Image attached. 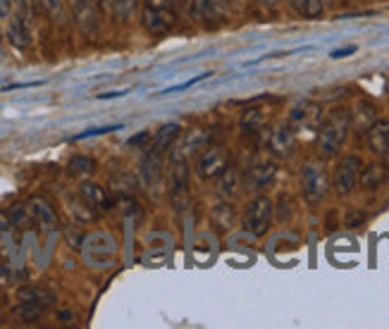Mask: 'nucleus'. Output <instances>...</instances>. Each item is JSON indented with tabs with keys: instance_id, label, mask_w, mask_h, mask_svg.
Wrapping results in <instances>:
<instances>
[{
	"instance_id": "1",
	"label": "nucleus",
	"mask_w": 389,
	"mask_h": 329,
	"mask_svg": "<svg viewBox=\"0 0 389 329\" xmlns=\"http://www.w3.org/2000/svg\"><path fill=\"white\" fill-rule=\"evenodd\" d=\"M351 129V113L344 108L332 110L330 117L325 122H320V134H318V148L322 158H332L339 153V148L344 146Z\"/></svg>"
},
{
	"instance_id": "2",
	"label": "nucleus",
	"mask_w": 389,
	"mask_h": 329,
	"mask_svg": "<svg viewBox=\"0 0 389 329\" xmlns=\"http://www.w3.org/2000/svg\"><path fill=\"white\" fill-rule=\"evenodd\" d=\"M327 188H330V177H327L325 165H322L320 160L305 163L301 170V193H303L305 203L318 205L320 200L327 196Z\"/></svg>"
},
{
	"instance_id": "3",
	"label": "nucleus",
	"mask_w": 389,
	"mask_h": 329,
	"mask_svg": "<svg viewBox=\"0 0 389 329\" xmlns=\"http://www.w3.org/2000/svg\"><path fill=\"white\" fill-rule=\"evenodd\" d=\"M141 24L151 36H165L175 29L177 15L172 5H146L141 13Z\"/></svg>"
},
{
	"instance_id": "4",
	"label": "nucleus",
	"mask_w": 389,
	"mask_h": 329,
	"mask_svg": "<svg viewBox=\"0 0 389 329\" xmlns=\"http://www.w3.org/2000/svg\"><path fill=\"white\" fill-rule=\"evenodd\" d=\"M272 222V200L268 196H258L248 203L246 215H244V227L253 236H265Z\"/></svg>"
},
{
	"instance_id": "5",
	"label": "nucleus",
	"mask_w": 389,
	"mask_h": 329,
	"mask_svg": "<svg viewBox=\"0 0 389 329\" xmlns=\"http://www.w3.org/2000/svg\"><path fill=\"white\" fill-rule=\"evenodd\" d=\"M168 182H170V196L177 210L184 208L186 193H189V165L184 155H172L170 170H168Z\"/></svg>"
},
{
	"instance_id": "6",
	"label": "nucleus",
	"mask_w": 389,
	"mask_h": 329,
	"mask_svg": "<svg viewBox=\"0 0 389 329\" xmlns=\"http://www.w3.org/2000/svg\"><path fill=\"white\" fill-rule=\"evenodd\" d=\"M230 167V150L225 146H205L196 160V175L201 179H215Z\"/></svg>"
},
{
	"instance_id": "7",
	"label": "nucleus",
	"mask_w": 389,
	"mask_h": 329,
	"mask_svg": "<svg viewBox=\"0 0 389 329\" xmlns=\"http://www.w3.org/2000/svg\"><path fill=\"white\" fill-rule=\"evenodd\" d=\"M360 170H363V160L358 155H347V158L339 160L335 177H332V186L339 196H349L354 191L356 184H358Z\"/></svg>"
},
{
	"instance_id": "8",
	"label": "nucleus",
	"mask_w": 389,
	"mask_h": 329,
	"mask_svg": "<svg viewBox=\"0 0 389 329\" xmlns=\"http://www.w3.org/2000/svg\"><path fill=\"white\" fill-rule=\"evenodd\" d=\"M13 17H8L10 24H8V41L13 43L15 48L26 50L31 46V17L26 13V3L19 0L17 10L10 13Z\"/></svg>"
},
{
	"instance_id": "9",
	"label": "nucleus",
	"mask_w": 389,
	"mask_h": 329,
	"mask_svg": "<svg viewBox=\"0 0 389 329\" xmlns=\"http://www.w3.org/2000/svg\"><path fill=\"white\" fill-rule=\"evenodd\" d=\"M81 248H84V258L88 263L103 267L108 263V258H113L118 253V241L110 234H91L88 239H84Z\"/></svg>"
},
{
	"instance_id": "10",
	"label": "nucleus",
	"mask_w": 389,
	"mask_h": 329,
	"mask_svg": "<svg viewBox=\"0 0 389 329\" xmlns=\"http://www.w3.org/2000/svg\"><path fill=\"white\" fill-rule=\"evenodd\" d=\"M268 148L277 158H289L296 148V134H294L292 125H280L270 131L268 136Z\"/></svg>"
},
{
	"instance_id": "11",
	"label": "nucleus",
	"mask_w": 389,
	"mask_h": 329,
	"mask_svg": "<svg viewBox=\"0 0 389 329\" xmlns=\"http://www.w3.org/2000/svg\"><path fill=\"white\" fill-rule=\"evenodd\" d=\"M294 127L299 129H313V127H320L322 122V108L313 100H301L292 108V115H289Z\"/></svg>"
},
{
	"instance_id": "12",
	"label": "nucleus",
	"mask_w": 389,
	"mask_h": 329,
	"mask_svg": "<svg viewBox=\"0 0 389 329\" xmlns=\"http://www.w3.org/2000/svg\"><path fill=\"white\" fill-rule=\"evenodd\" d=\"M70 5L72 15H74V22L79 24V29L84 33H93L98 24V15H96V5L93 0H65Z\"/></svg>"
},
{
	"instance_id": "13",
	"label": "nucleus",
	"mask_w": 389,
	"mask_h": 329,
	"mask_svg": "<svg viewBox=\"0 0 389 329\" xmlns=\"http://www.w3.org/2000/svg\"><path fill=\"white\" fill-rule=\"evenodd\" d=\"M368 134V146L375 155H387L389 153V120H375L365 129Z\"/></svg>"
},
{
	"instance_id": "14",
	"label": "nucleus",
	"mask_w": 389,
	"mask_h": 329,
	"mask_svg": "<svg viewBox=\"0 0 389 329\" xmlns=\"http://www.w3.org/2000/svg\"><path fill=\"white\" fill-rule=\"evenodd\" d=\"M26 205H29L31 217H34V225L43 227V230H55L58 227V215H55V210L51 208L48 200L34 196Z\"/></svg>"
},
{
	"instance_id": "15",
	"label": "nucleus",
	"mask_w": 389,
	"mask_h": 329,
	"mask_svg": "<svg viewBox=\"0 0 389 329\" xmlns=\"http://www.w3.org/2000/svg\"><path fill=\"white\" fill-rule=\"evenodd\" d=\"M189 13L201 24H213L220 19V0H189Z\"/></svg>"
},
{
	"instance_id": "16",
	"label": "nucleus",
	"mask_w": 389,
	"mask_h": 329,
	"mask_svg": "<svg viewBox=\"0 0 389 329\" xmlns=\"http://www.w3.org/2000/svg\"><path fill=\"white\" fill-rule=\"evenodd\" d=\"M275 175H277V167L272 163H255L246 170V184L253 191H258V188L268 186V184L275 179Z\"/></svg>"
},
{
	"instance_id": "17",
	"label": "nucleus",
	"mask_w": 389,
	"mask_h": 329,
	"mask_svg": "<svg viewBox=\"0 0 389 329\" xmlns=\"http://www.w3.org/2000/svg\"><path fill=\"white\" fill-rule=\"evenodd\" d=\"M180 131H182V127L177 125V122H168L165 127H160L158 131H155V136L151 138V153H158V155H163L165 150H168L172 143H175V138L180 136Z\"/></svg>"
},
{
	"instance_id": "18",
	"label": "nucleus",
	"mask_w": 389,
	"mask_h": 329,
	"mask_svg": "<svg viewBox=\"0 0 389 329\" xmlns=\"http://www.w3.org/2000/svg\"><path fill=\"white\" fill-rule=\"evenodd\" d=\"M210 222L218 232H230L237 225V210L232 203H218L210 210Z\"/></svg>"
},
{
	"instance_id": "19",
	"label": "nucleus",
	"mask_w": 389,
	"mask_h": 329,
	"mask_svg": "<svg viewBox=\"0 0 389 329\" xmlns=\"http://www.w3.org/2000/svg\"><path fill=\"white\" fill-rule=\"evenodd\" d=\"M79 198L86 200V203L91 205L93 210H105L110 205L108 196H105V188L98 186V184H93V182L81 184V186H79Z\"/></svg>"
},
{
	"instance_id": "20",
	"label": "nucleus",
	"mask_w": 389,
	"mask_h": 329,
	"mask_svg": "<svg viewBox=\"0 0 389 329\" xmlns=\"http://www.w3.org/2000/svg\"><path fill=\"white\" fill-rule=\"evenodd\" d=\"M17 300H31V303H38V305H43V308H51L55 303V296L48 289L36 287V284H26V287L17 289Z\"/></svg>"
},
{
	"instance_id": "21",
	"label": "nucleus",
	"mask_w": 389,
	"mask_h": 329,
	"mask_svg": "<svg viewBox=\"0 0 389 329\" xmlns=\"http://www.w3.org/2000/svg\"><path fill=\"white\" fill-rule=\"evenodd\" d=\"M385 179H387V167L380 163H372L368 167H363V170H360V177H358V182L363 184V188H368V191L380 188L382 184H385Z\"/></svg>"
},
{
	"instance_id": "22",
	"label": "nucleus",
	"mask_w": 389,
	"mask_h": 329,
	"mask_svg": "<svg viewBox=\"0 0 389 329\" xmlns=\"http://www.w3.org/2000/svg\"><path fill=\"white\" fill-rule=\"evenodd\" d=\"M241 188V175L235 170V167H227L225 172L220 175V184H218V193L222 198H235Z\"/></svg>"
},
{
	"instance_id": "23",
	"label": "nucleus",
	"mask_w": 389,
	"mask_h": 329,
	"mask_svg": "<svg viewBox=\"0 0 389 329\" xmlns=\"http://www.w3.org/2000/svg\"><path fill=\"white\" fill-rule=\"evenodd\" d=\"M377 110H375V105L368 103V100H358L356 103V108H354V113H351V125H356L358 129H368V127L375 122V115Z\"/></svg>"
},
{
	"instance_id": "24",
	"label": "nucleus",
	"mask_w": 389,
	"mask_h": 329,
	"mask_svg": "<svg viewBox=\"0 0 389 329\" xmlns=\"http://www.w3.org/2000/svg\"><path fill=\"white\" fill-rule=\"evenodd\" d=\"M103 8L115 19H129L136 13L138 0H103Z\"/></svg>"
},
{
	"instance_id": "25",
	"label": "nucleus",
	"mask_w": 389,
	"mask_h": 329,
	"mask_svg": "<svg viewBox=\"0 0 389 329\" xmlns=\"http://www.w3.org/2000/svg\"><path fill=\"white\" fill-rule=\"evenodd\" d=\"M141 175H143V182L146 184L158 182L160 175H163V155L151 153V150H148L146 160H143V165H141Z\"/></svg>"
},
{
	"instance_id": "26",
	"label": "nucleus",
	"mask_w": 389,
	"mask_h": 329,
	"mask_svg": "<svg viewBox=\"0 0 389 329\" xmlns=\"http://www.w3.org/2000/svg\"><path fill=\"white\" fill-rule=\"evenodd\" d=\"M43 313H46V308L38 303H31V300H19L13 308V315L17 317L19 322H36V320H41Z\"/></svg>"
},
{
	"instance_id": "27",
	"label": "nucleus",
	"mask_w": 389,
	"mask_h": 329,
	"mask_svg": "<svg viewBox=\"0 0 389 329\" xmlns=\"http://www.w3.org/2000/svg\"><path fill=\"white\" fill-rule=\"evenodd\" d=\"M263 125H265V113L260 108L244 110L241 120H239V127H241V131H246V134L260 131V129H263Z\"/></svg>"
},
{
	"instance_id": "28",
	"label": "nucleus",
	"mask_w": 389,
	"mask_h": 329,
	"mask_svg": "<svg viewBox=\"0 0 389 329\" xmlns=\"http://www.w3.org/2000/svg\"><path fill=\"white\" fill-rule=\"evenodd\" d=\"M287 3L301 17H305V19H318V17H322V13H325L322 0H287Z\"/></svg>"
},
{
	"instance_id": "29",
	"label": "nucleus",
	"mask_w": 389,
	"mask_h": 329,
	"mask_svg": "<svg viewBox=\"0 0 389 329\" xmlns=\"http://www.w3.org/2000/svg\"><path fill=\"white\" fill-rule=\"evenodd\" d=\"M68 205H70L72 217H74L77 222H93V220H96V210H93L91 205L86 203V200H81L79 196L70 198Z\"/></svg>"
},
{
	"instance_id": "30",
	"label": "nucleus",
	"mask_w": 389,
	"mask_h": 329,
	"mask_svg": "<svg viewBox=\"0 0 389 329\" xmlns=\"http://www.w3.org/2000/svg\"><path fill=\"white\" fill-rule=\"evenodd\" d=\"M68 170L72 177H88L96 172V163H93L91 158H86V155H77V158L70 160Z\"/></svg>"
},
{
	"instance_id": "31",
	"label": "nucleus",
	"mask_w": 389,
	"mask_h": 329,
	"mask_svg": "<svg viewBox=\"0 0 389 329\" xmlns=\"http://www.w3.org/2000/svg\"><path fill=\"white\" fill-rule=\"evenodd\" d=\"M10 222H13L15 227H29V225H34V217H31V210H29V205H22V203H15L13 208H10Z\"/></svg>"
},
{
	"instance_id": "32",
	"label": "nucleus",
	"mask_w": 389,
	"mask_h": 329,
	"mask_svg": "<svg viewBox=\"0 0 389 329\" xmlns=\"http://www.w3.org/2000/svg\"><path fill=\"white\" fill-rule=\"evenodd\" d=\"M208 141H210V134L196 129L184 138V146H182V150H184V153H196V150H203V146Z\"/></svg>"
},
{
	"instance_id": "33",
	"label": "nucleus",
	"mask_w": 389,
	"mask_h": 329,
	"mask_svg": "<svg viewBox=\"0 0 389 329\" xmlns=\"http://www.w3.org/2000/svg\"><path fill=\"white\" fill-rule=\"evenodd\" d=\"M43 8V13L51 17L58 24H65V0H38Z\"/></svg>"
},
{
	"instance_id": "34",
	"label": "nucleus",
	"mask_w": 389,
	"mask_h": 329,
	"mask_svg": "<svg viewBox=\"0 0 389 329\" xmlns=\"http://www.w3.org/2000/svg\"><path fill=\"white\" fill-rule=\"evenodd\" d=\"M208 77H213L210 72H205V74H198V77H193V79H189L184 83H177V86H170V88H165V96H170V93H177V91H184V88H191L193 83H198V81H203V79H208Z\"/></svg>"
},
{
	"instance_id": "35",
	"label": "nucleus",
	"mask_w": 389,
	"mask_h": 329,
	"mask_svg": "<svg viewBox=\"0 0 389 329\" xmlns=\"http://www.w3.org/2000/svg\"><path fill=\"white\" fill-rule=\"evenodd\" d=\"M65 239H68V243L72 248H81V243H84V234H81L79 230H74V227L65 230Z\"/></svg>"
},
{
	"instance_id": "36",
	"label": "nucleus",
	"mask_w": 389,
	"mask_h": 329,
	"mask_svg": "<svg viewBox=\"0 0 389 329\" xmlns=\"http://www.w3.org/2000/svg\"><path fill=\"white\" fill-rule=\"evenodd\" d=\"M120 129V127H98V129H86L81 134H77L74 141H81V138H88V136H101V134H108V131H115Z\"/></svg>"
},
{
	"instance_id": "37",
	"label": "nucleus",
	"mask_w": 389,
	"mask_h": 329,
	"mask_svg": "<svg viewBox=\"0 0 389 329\" xmlns=\"http://www.w3.org/2000/svg\"><path fill=\"white\" fill-rule=\"evenodd\" d=\"M148 143H151V134L141 131V134H136V136H132L129 141H127V146H129V148H138V146H148Z\"/></svg>"
},
{
	"instance_id": "38",
	"label": "nucleus",
	"mask_w": 389,
	"mask_h": 329,
	"mask_svg": "<svg viewBox=\"0 0 389 329\" xmlns=\"http://www.w3.org/2000/svg\"><path fill=\"white\" fill-rule=\"evenodd\" d=\"M363 222H365L363 213H349V217H347V227H360Z\"/></svg>"
},
{
	"instance_id": "39",
	"label": "nucleus",
	"mask_w": 389,
	"mask_h": 329,
	"mask_svg": "<svg viewBox=\"0 0 389 329\" xmlns=\"http://www.w3.org/2000/svg\"><path fill=\"white\" fill-rule=\"evenodd\" d=\"M354 53H356V46L337 48V50H332V58H335V60H342V58H349V55H354Z\"/></svg>"
},
{
	"instance_id": "40",
	"label": "nucleus",
	"mask_w": 389,
	"mask_h": 329,
	"mask_svg": "<svg viewBox=\"0 0 389 329\" xmlns=\"http://www.w3.org/2000/svg\"><path fill=\"white\" fill-rule=\"evenodd\" d=\"M10 13H13V5H10V0H0V22L8 19Z\"/></svg>"
},
{
	"instance_id": "41",
	"label": "nucleus",
	"mask_w": 389,
	"mask_h": 329,
	"mask_svg": "<svg viewBox=\"0 0 389 329\" xmlns=\"http://www.w3.org/2000/svg\"><path fill=\"white\" fill-rule=\"evenodd\" d=\"M8 227H13V222H10V217L5 213H0V230H8Z\"/></svg>"
},
{
	"instance_id": "42",
	"label": "nucleus",
	"mask_w": 389,
	"mask_h": 329,
	"mask_svg": "<svg viewBox=\"0 0 389 329\" xmlns=\"http://www.w3.org/2000/svg\"><path fill=\"white\" fill-rule=\"evenodd\" d=\"M258 5L260 8H265V10H275L277 0H258Z\"/></svg>"
},
{
	"instance_id": "43",
	"label": "nucleus",
	"mask_w": 389,
	"mask_h": 329,
	"mask_svg": "<svg viewBox=\"0 0 389 329\" xmlns=\"http://www.w3.org/2000/svg\"><path fill=\"white\" fill-rule=\"evenodd\" d=\"M127 91H113V93H101L98 98H120V96H125Z\"/></svg>"
},
{
	"instance_id": "44",
	"label": "nucleus",
	"mask_w": 389,
	"mask_h": 329,
	"mask_svg": "<svg viewBox=\"0 0 389 329\" xmlns=\"http://www.w3.org/2000/svg\"><path fill=\"white\" fill-rule=\"evenodd\" d=\"M3 322H5V320H3V315H0V325H3Z\"/></svg>"
}]
</instances>
